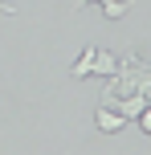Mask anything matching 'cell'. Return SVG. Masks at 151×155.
Masks as SVG:
<instances>
[{
    "label": "cell",
    "instance_id": "1",
    "mask_svg": "<svg viewBox=\"0 0 151 155\" xmlns=\"http://www.w3.org/2000/svg\"><path fill=\"white\" fill-rule=\"evenodd\" d=\"M127 94H143V98H151V65L139 61L135 53L119 57V74L110 78V90L102 94V102H110V98H127Z\"/></svg>",
    "mask_w": 151,
    "mask_h": 155
},
{
    "label": "cell",
    "instance_id": "2",
    "mask_svg": "<svg viewBox=\"0 0 151 155\" xmlns=\"http://www.w3.org/2000/svg\"><path fill=\"white\" fill-rule=\"evenodd\" d=\"M94 123H98V131H102V135H119L123 127H127V118H123L114 106H106V102H102V106L94 110Z\"/></svg>",
    "mask_w": 151,
    "mask_h": 155
},
{
    "label": "cell",
    "instance_id": "3",
    "mask_svg": "<svg viewBox=\"0 0 151 155\" xmlns=\"http://www.w3.org/2000/svg\"><path fill=\"white\" fill-rule=\"evenodd\" d=\"M90 74L114 78V74H119V53H110V49H94V65H90Z\"/></svg>",
    "mask_w": 151,
    "mask_h": 155
},
{
    "label": "cell",
    "instance_id": "4",
    "mask_svg": "<svg viewBox=\"0 0 151 155\" xmlns=\"http://www.w3.org/2000/svg\"><path fill=\"white\" fill-rule=\"evenodd\" d=\"M90 65H94V45H86V49H82V57L70 65V74H74V78H90Z\"/></svg>",
    "mask_w": 151,
    "mask_h": 155
},
{
    "label": "cell",
    "instance_id": "5",
    "mask_svg": "<svg viewBox=\"0 0 151 155\" xmlns=\"http://www.w3.org/2000/svg\"><path fill=\"white\" fill-rule=\"evenodd\" d=\"M127 8H131V0H102V12L110 16V21H119V16H127Z\"/></svg>",
    "mask_w": 151,
    "mask_h": 155
},
{
    "label": "cell",
    "instance_id": "6",
    "mask_svg": "<svg viewBox=\"0 0 151 155\" xmlns=\"http://www.w3.org/2000/svg\"><path fill=\"white\" fill-rule=\"evenodd\" d=\"M98 4H102V0H98Z\"/></svg>",
    "mask_w": 151,
    "mask_h": 155
}]
</instances>
